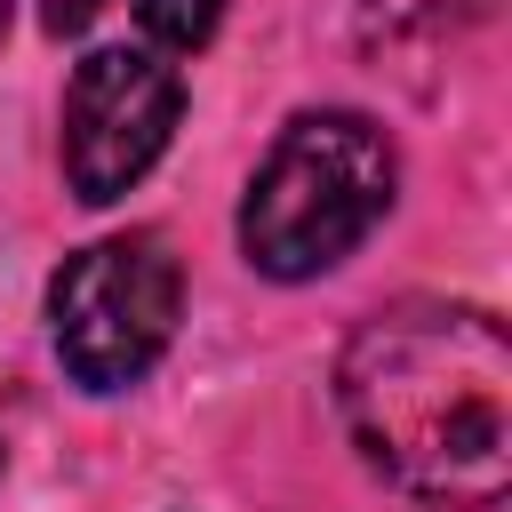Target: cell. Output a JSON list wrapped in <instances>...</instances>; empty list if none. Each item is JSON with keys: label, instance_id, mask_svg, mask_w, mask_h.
I'll return each mask as SVG.
<instances>
[{"label": "cell", "instance_id": "3", "mask_svg": "<svg viewBox=\"0 0 512 512\" xmlns=\"http://www.w3.org/2000/svg\"><path fill=\"white\" fill-rule=\"evenodd\" d=\"M184 272L160 232H112L56 264L48 280V336L80 392H128L176 336Z\"/></svg>", "mask_w": 512, "mask_h": 512}, {"label": "cell", "instance_id": "7", "mask_svg": "<svg viewBox=\"0 0 512 512\" xmlns=\"http://www.w3.org/2000/svg\"><path fill=\"white\" fill-rule=\"evenodd\" d=\"M104 0H40V24L64 40V32H88V16H96Z\"/></svg>", "mask_w": 512, "mask_h": 512}, {"label": "cell", "instance_id": "8", "mask_svg": "<svg viewBox=\"0 0 512 512\" xmlns=\"http://www.w3.org/2000/svg\"><path fill=\"white\" fill-rule=\"evenodd\" d=\"M0 32H8V0H0Z\"/></svg>", "mask_w": 512, "mask_h": 512}, {"label": "cell", "instance_id": "5", "mask_svg": "<svg viewBox=\"0 0 512 512\" xmlns=\"http://www.w3.org/2000/svg\"><path fill=\"white\" fill-rule=\"evenodd\" d=\"M488 0H360V48L368 56H408L416 40L440 48L456 24H472Z\"/></svg>", "mask_w": 512, "mask_h": 512}, {"label": "cell", "instance_id": "2", "mask_svg": "<svg viewBox=\"0 0 512 512\" xmlns=\"http://www.w3.org/2000/svg\"><path fill=\"white\" fill-rule=\"evenodd\" d=\"M400 160L368 112H296L248 176L240 248L264 280H312L344 264L392 208Z\"/></svg>", "mask_w": 512, "mask_h": 512}, {"label": "cell", "instance_id": "1", "mask_svg": "<svg viewBox=\"0 0 512 512\" xmlns=\"http://www.w3.org/2000/svg\"><path fill=\"white\" fill-rule=\"evenodd\" d=\"M336 408L368 472L432 512H488L512 488V344L496 312L408 296L352 328Z\"/></svg>", "mask_w": 512, "mask_h": 512}, {"label": "cell", "instance_id": "4", "mask_svg": "<svg viewBox=\"0 0 512 512\" xmlns=\"http://www.w3.org/2000/svg\"><path fill=\"white\" fill-rule=\"evenodd\" d=\"M176 112H184V80L152 48L80 56L72 88H64V184H72V200H88V208L120 200L168 152Z\"/></svg>", "mask_w": 512, "mask_h": 512}, {"label": "cell", "instance_id": "6", "mask_svg": "<svg viewBox=\"0 0 512 512\" xmlns=\"http://www.w3.org/2000/svg\"><path fill=\"white\" fill-rule=\"evenodd\" d=\"M136 24H144V40H160V48L192 56V48H208V40H216L224 0H136Z\"/></svg>", "mask_w": 512, "mask_h": 512}]
</instances>
